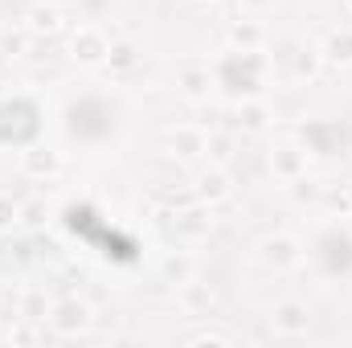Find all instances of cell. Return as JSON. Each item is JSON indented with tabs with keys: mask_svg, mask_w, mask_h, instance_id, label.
I'll list each match as a JSON object with an SVG mask.
<instances>
[{
	"mask_svg": "<svg viewBox=\"0 0 352 348\" xmlns=\"http://www.w3.org/2000/svg\"><path fill=\"white\" fill-rule=\"evenodd\" d=\"M123 127V111L115 98L107 94H78L70 107H66V140L70 144H82V148H102L107 140H115V131Z\"/></svg>",
	"mask_w": 352,
	"mask_h": 348,
	"instance_id": "cell-1",
	"label": "cell"
},
{
	"mask_svg": "<svg viewBox=\"0 0 352 348\" xmlns=\"http://www.w3.org/2000/svg\"><path fill=\"white\" fill-rule=\"evenodd\" d=\"M209 70H213V87L242 102V98H263L270 62L263 58V50H234L230 45Z\"/></svg>",
	"mask_w": 352,
	"mask_h": 348,
	"instance_id": "cell-2",
	"label": "cell"
},
{
	"mask_svg": "<svg viewBox=\"0 0 352 348\" xmlns=\"http://www.w3.org/2000/svg\"><path fill=\"white\" fill-rule=\"evenodd\" d=\"M45 135L41 123V107L33 94H4L0 98V148L4 152H21L29 144H37Z\"/></svg>",
	"mask_w": 352,
	"mask_h": 348,
	"instance_id": "cell-3",
	"label": "cell"
},
{
	"mask_svg": "<svg viewBox=\"0 0 352 348\" xmlns=\"http://www.w3.org/2000/svg\"><path fill=\"white\" fill-rule=\"evenodd\" d=\"M111 41L115 37H107L98 25H78L74 33H70V58L78 62V66H107V58H111Z\"/></svg>",
	"mask_w": 352,
	"mask_h": 348,
	"instance_id": "cell-4",
	"label": "cell"
},
{
	"mask_svg": "<svg viewBox=\"0 0 352 348\" xmlns=\"http://www.w3.org/2000/svg\"><path fill=\"white\" fill-rule=\"evenodd\" d=\"M258 259L270 266V270H295L299 262L307 259V250H303V242L295 238V234H266L263 242H258Z\"/></svg>",
	"mask_w": 352,
	"mask_h": 348,
	"instance_id": "cell-5",
	"label": "cell"
},
{
	"mask_svg": "<svg viewBox=\"0 0 352 348\" xmlns=\"http://www.w3.org/2000/svg\"><path fill=\"white\" fill-rule=\"evenodd\" d=\"M45 320H50L54 332H62V336H78V332H87L90 324H94V307H90L87 299L70 295V299H58V303L50 307Z\"/></svg>",
	"mask_w": 352,
	"mask_h": 348,
	"instance_id": "cell-6",
	"label": "cell"
},
{
	"mask_svg": "<svg viewBox=\"0 0 352 348\" xmlns=\"http://www.w3.org/2000/svg\"><path fill=\"white\" fill-rule=\"evenodd\" d=\"M307 168H311L307 148H299V144H274V148H270V176H274V180L295 184V180L307 176Z\"/></svg>",
	"mask_w": 352,
	"mask_h": 348,
	"instance_id": "cell-7",
	"label": "cell"
},
{
	"mask_svg": "<svg viewBox=\"0 0 352 348\" xmlns=\"http://www.w3.org/2000/svg\"><path fill=\"white\" fill-rule=\"evenodd\" d=\"M270 328L278 336H303L311 328V307L303 299H278L270 307Z\"/></svg>",
	"mask_w": 352,
	"mask_h": 348,
	"instance_id": "cell-8",
	"label": "cell"
},
{
	"mask_svg": "<svg viewBox=\"0 0 352 348\" xmlns=\"http://www.w3.org/2000/svg\"><path fill=\"white\" fill-rule=\"evenodd\" d=\"M168 152L180 160H201L209 156V131L205 127H192V123H176L168 131Z\"/></svg>",
	"mask_w": 352,
	"mask_h": 348,
	"instance_id": "cell-9",
	"label": "cell"
},
{
	"mask_svg": "<svg viewBox=\"0 0 352 348\" xmlns=\"http://www.w3.org/2000/svg\"><path fill=\"white\" fill-rule=\"evenodd\" d=\"M173 230L176 238H184V242H201V238H209V230H213V205H188V209H180L173 213Z\"/></svg>",
	"mask_w": 352,
	"mask_h": 348,
	"instance_id": "cell-10",
	"label": "cell"
},
{
	"mask_svg": "<svg viewBox=\"0 0 352 348\" xmlns=\"http://www.w3.org/2000/svg\"><path fill=\"white\" fill-rule=\"evenodd\" d=\"M62 168V156L54 152V148H45L41 140L37 144H29V148H21V173L33 176V180H45V176H54Z\"/></svg>",
	"mask_w": 352,
	"mask_h": 348,
	"instance_id": "cell-11",
	"label": "cell"
},
{
	"mask_svg": "<svg viewBox=\"0 0 352 348\" xmlns=\"http://www.w3.org/2000/svg\"><path fill=\"white\" fill-rule=\"evenodd\" d=\"M197 197L205 205H217V201L234 197V176H230V168L226 164H209L205 173L197 176Z\"/></svg>",
	"mask_w": 352,
	"mask_h": 348,
	"instance_id": "cell-12",
	"label": "cell"
},
{
	"mask_svg": "<svg viewBox=\"0 0 352 348\" xmlns=\"http://www.w3.org/2000/svg\"><path fill=\"white\" fill-rule=\"evenodd\" d=\"M320 58L324 66H352V25H336L320 41Z\"/></svg>",
	"mask_w": 352,
	"mask_h": 348,
	"instance_id": "cell-13",
	"label": "cell"
},
{
	"mask_svg": "<svg viewBox=\"0 0 352 348\" xmlns=\"http://www.w3.org/2000/svg\"><path fill=\"white\" fill-rule=\"evenodd\" d=\"M176 87H180L184 98L201 102V98H209V90H213V70H209V66H180V70H176Z\"/></svg>",
	"mask_w": 352,
	"mask_h": 348,
	"instance_id": "cell-14",
	"label": "cell"
},
{
	"mask_svg": "<svg viewBox=\"0 0 352 348\" xmlns=\"http://www.w3.org/2000/svg\"><path fill=\"white\" fill-rule=\"evenodd\" d=\"M176 299H180L184 316H197V320H201V316H209V312H213V303H217V299H213V291H209V283H197V279L180 283V295H176Z\"/></svg>",
	"mask_w": 352,
	"mask_h": 348,
	"instance_id": "cell-15",
	"label": "cell"
},
{
	"mask_svg": "<svg viewBox=\"0 0 352 348\" xmlns=\"http://www.w3.org/2000/svg\"><path fill=\"white\" fill-rule=\"evenodd\" d=\"M25 25H29V33H33V37H41V33L50 37V33H58L66 21H62V8H58L54 0H41V4H33V8H29V21H25Z\"/></svg>",
	"mask_w": 352,
	"mask_h": 348,
	"instance_id": "cell-16",
	"label": "cell"
},
{
	"mask_svg": "<svg viewBox=\"0 0 352 348\" xmlns=\"http://www.w3.org/2000/svg\"><path fill=\"white\" fill-rule=\"evenodd\" d=\"M230 45H234V50H263V25H258L254 17L234 21V25H230Z\"/></svg>",
	"mask_w": 352,
	"mask_h": 348,
	"instance_id": "cell-17",
	"label": "cell"
},
{
	"mask_svg": "<svg viewBox=\"0 0 352 348\" xmlns=\"http://www.w3.org/2000/svg\"><path fill=\"white\" fill-rule=\"evenodd\" d=\"M266 119H270V107H266L263 98H242V102H238V123H242L246 131H263Z\"/></svg>",
	"mask_w": 352,
	"mask_h": 348,
	"instance_id": "cell-18",
	"label": "cell"
},
{
	"mask_svg": "<svg viewBox=\"0 0 352 348\" xmlns=\"http://www.w3.org/2000/svg\"><path fill=\"white\" fill-rule=\"evenodd\" d=\"M29 37H33L29 25H25V29H4V33H0V54H4V58H25Z\"/></svg>",
	"mask_w": 352,
	"mask_h": 348,
	"instance_id": "cell-19",
	"label": "cell"
},
{
	"mask_svg": "<svg viewBox=\"0 0 352 348\" xmlns=\"http://www.w3.org/2000/svg\"><path fill=\"white\" fill-rule=\"evenodd\" d=\"M135 62H140V54H135V45H131V41H111V58H107V70H111V74L131 70Z\"/></svg>",
	"mask_w": 352,
	"mask_h": 348,
	"instance_id": "cell-20",
	"label": "cell"
},
{
	"mask_svg": "<svg viewBox=\"0 0 352 348\" xmlns=\"http://www.w3.org/2000/svg\"><path fill=\"white\" fill-rule=\"evenodd\" d=\"M320 66H324L320 45H303V50H299V62H295V78H316Z\"/></svg>",
	"mask_w": 352,
	"mask_h": 348,
	"instance_id": "cell-21",
	"label": "cell"
},
{
	"mask_svg": "<svg viewBox=\"0 0 352 348\" xmlns=\"http://www.w3.org/2000/svg\"><path fill=\"white\" fill-rule=\"evenodd\" d=\"M164 279L176 283V287L188 283V279H192V259H188V254H168V259H164Z\"/></svg>",
	"mask_w": 352,
	"mask_h": 348,
	"instance_id": "cell-22",
	"label": "cell"
},
{
	"mask_svg": "<svg viewBox=\"0 0 352 348\" xmlns=\"http://www.w3.org/2000/svg\"><path fill=\"white\" fill-rule=\"evenodd\" d=\"M45 217H50V209H45V201H21V226H29V230H41L45 226Z\"/></svg>",
	"mask_w": 352,
	"mask_h": 348,
	"instance_id": "cell-23",
	"label": "cell"
},
{
	"mask_svg": "<svg viewBox=\"0 0 352 348\" xmlns=\"http://www.w3.org/2000/svg\"><path fill=\"white\" fill-rule=\"evenodd\" d=\"M16 221H21V201H12L8 193H0V234L12 230Z\"/></svg>",
	"mask_w": 352,
	"mask_h": 348,
	"instance_id": "cell-24",
	"label": "cell"
},
{
	"mask_svg": "<svg viewBox=\"0 0 352 348\" xmlns=\"http://www.w3.org/2000/svg\"><path fill=\"white\" fill-rule=\"evenodd\" d=\"M184 340H188V345H230L226 332H209V328H205V332H188Z\"/></svg>",
	"mask_w": 352,
	"mask_h": 348,
	"instance_id": "cell-25",
	"label": "cell"
},
{
	"mask_svg": "<svg viewBox=\"0 0 352 348\" xmlns=\"http://www.w3.org/2000/svg\"><path fill=\"white\" fill-rule=\"evenodd\" d=\"M238 4H242V12H246V17H263V12H270L278 0H238Z\"/></svg>",
	"mask_w": 352,
	"mask_h": 348,
	"instance_id": "cell-26",
	"label": "cell"
},
{
	"mask_svg": "<svg viewBox=\"0 0 352 348\" xmlns=\"http://www.w3.org/2000/svg\"><path fill=\"white\" fill-rule=\"evenodd\" d=\"M344 230H349V234H352V209H349V217H344Z\"/></svg>",
	"mask_w": 352,
	"mask_h": 348,
	"instance_id": "cell-27",
	"label": "cell"
},
{
	"mask_svg": "<svg viewBox=\"0 0 352 348\" xmlns=\"http://www.w3.org/2000/svg\"><path fill=\"white\" fill-rule=\"evenodd\" d=\"M344 197H349V201H352V180H349V184H344Z\"/></svg>",
	"mask_w": 352,
	"mask_h": 348,
	"instance_id": "cell-28",
	"label": "cell"
},
{
	"mask_svg": "<svg viewBox=\"0 0 352 348\" xmlns=\"http://www.w3.org/2000/svg\"><path fill=\"white\" fill-rule=\"evenodd\" d=\"M344 8H349V12H352V0H344Z\"/></svg>",
	"mask_w": 352,
	"mask_h": 348,
	"instance_id": "cell-29",
	"label": "cell"
}]
</instances>
